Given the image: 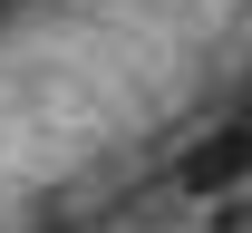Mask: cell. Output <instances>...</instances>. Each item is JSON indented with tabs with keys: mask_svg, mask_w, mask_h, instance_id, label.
<instances>
[{
	"mask_svg": "<svg viewBox=\"0 0 252 233\" xmlns=\"http://www.w3.org/2000/svg\"><path fill=\"white\" fill-rule=\"evenodd\" d=\"M204 233H252V185H233V195H214V224Z\"/></svg>",
	"mask_w": 252,
	"mask_h": 233,
	"instance_id": "cell-2",
	"label": "cell"
},
{
	"mask_svg": "<svg viewBox=\"0 0 252 233\" xmlns=\"http://www.w3.org/2000/svg\"><path fill=\"white\" fill-rule=\"evenodd\" d=\"M233 185H252V117H243V127H223V136H204L185 166H175V195H194V204L233 195Z\"/></svg>",
	"mask_w": 252,
	"mask_h": 233,
	"instance_id": "cell-1",
	"label": "cell"
}]
</instances>
